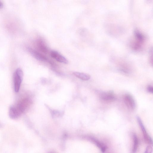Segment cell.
<instances>
[{
	"mask_svg": "<svg viewBox=\"0 0 153 153\" xmlns=\"http://www.w3.org/2000/svg\"><path fill=\"white\" fill-rule=\"evenodd\" d=\"M91 140L102 152H105L107 147L103 143L95 138H91Z\"/></svg>",
	"mask_w": 153,
	"mask_h": 153,
	"instance_id": "cell-10",
	"label": "cell"
},
{
	"mask_svg": "<svg viewBox=\"0 0 153 153\" xmlns=\"http://www.w3.org/2000/svg\"><path fill=\"white\" fill-rule=\"evenodd\" d=\"M37 45L38 49L44 53H47L48 48L45 43L41 39H39L37 41Z\"/></svg>",
	"mask_w": 153,
	"mask_h": 153,
	"instance_id": "cell-9",
	"label": "cell"
},
{
	"mask_svg": "<svg viewBox=\"0 0 153 153\" xmlns=\"http://www.w3.org/2000/svg\"><path fill=\"white\" fill-rule=\"evenodd\" d=\"M50 56L52 58L62 63L67 64L68 63V61L67 58L57 51H51Z\"/></svg>",
	"mask_w": 153,
	"mask_h": 153,
	"instance_id": "cell-4",
	"label": "cell"
},
{
	"mask_svg": "<svg viewBox=\"0 0 153 153\" xmlns=\"http://www.w3.org/2000/svg\"><path fill=\"white\" fill-rule=\"evenodd\" d=\"M30 103L31 102L29 99L24 98L21 101L20 100L15 106L22 114L24 113L26 110L27 108Z\"/></svg>",
	"mask_w": 153,
	"mask_h": 153,
	"instance_id": "cell-1",
	"label": "cell"
},
{
	"mask_svg": "<svg viewBox=\"0 0 153 153\" xmlns=\"http://www.w3.org/2000/svg\"><path fill=\"white\" fill-rule=\"evenodd\" d=\"M100 97L102 100L106 102L114 101L116 99L114 93L112 91L102 92L100 94Z\"/></svg>",
	"mask_w": 153,
	"mask_h": 153,
	"instance_id": "cell-5",
	"label": "cell"
},
{
	"mask_svg": "<svg viewBox=\"0 0 153 153\" xmlns=\"http://www.w3.org/2000/svg\"><path fill=\"white\" fill-rule=\"evenodd\" d=\"M2 127V125L1 123H0V128H1Z\"/></svg>",
	"mask_w": 153,
	"mask_h": 153,
	"instance_id": "cell-16",
	"label": "cell"
},
{
	"mask_svg": "<svg viewBox=\"0 0 153 153\" xmlns=\"http://www.w3.org/2000/svg\"><path fill=\"white\" fill-rule=\"evenodd\" d=\"M148 91L150 93L152 94L153 93V88L152 86L151 85H149L147 88Z\"/></svg>",
	"mask_w": 153,
	"mask_h": 153,
	"instance_id": "cell-14",
	"label": "cell"
},
{
	"mask_svg": "<svg viewBox=\"0 0 153 153\" xmlns=\"http://www.w3.org/2000/svg\"><path fill=\"white\" fill-rule=\"evenodd\" d=\"M28 50L31 55L37 60L43 62L48 61V59L46 57L38 51L30 48Z\"/></svg>",
	"mask_w": 153,
	"mask_h": 153,
	"instance_id": "cell-6",
	"label": "cell"
},
{
	"mask_svg": "<svg viewBox=\"0 0 153 153\" xmlns=\"http://www.w3.org/2000/svg\"><path fill=\"white\" fill-rule=\"evenodd\" d=\"M3 3L1 1H0V9L3 8Z\"/></svg>",
	"mask_w": 153,
	"mask_h": 153,
	"instance_id": "cell-15",
	"label": "cell"
},
{
	"mask_svg": "<svg viewBox=\"0 0 153 153\" xmlns=\"http://www.w3.org/2000/svg\"><path fill=\"white\" fill-rule=\"evenodd\" d=\"M133 146L132 153H136L139 147V141L138 138L136 134L132 133Z\"/></svg>",
	"mask_w": 153,
	"mask_h": 153,
	"instance_id": "cell-11",
	"label": "cell"
},
{
	"mask_svg": "<svg viewBox=\"0 0 153 153\" xmlns=\"http://www.w3.org/2000/svg\"><path fill=\"white\" fill-rule=\"evenodd\" d=\"M23 78L18 75L15 72L14 75V89L16 93L19 92Z\"/></svg>",
	"mask_w": 153,
	"mask_h": 153,
	"instance_id": "cell-8",
	"label": "cell"
},
{
	"mask_svg": "<svg viewBox=\"0 0 153 153\" xmlns=\"http://www.w3.org/2000/svg\"><path fill=\"white\" fill-rule=\"evenodd\" d=\"M73 74L77 78L83 80H88L91 78V76L89 75L84 73L75 72Z\"/></svg>",
	"mask_w": 153,
	"mask_h": 153,
	"instance_id": "cell-12",
	"label": "cell"
},
{
	"mask_svg": "<svg viewBox=\"0 0 153 153\" xmlns=\"http://www.w3.org/2000/svg\"><path fill=\"white\" fill-rule=\"evenodd\" d=\"M21 114L16 106L12 105L10 106L9 115L10 118L13 119H17L19 117Z\"/></svg>",
	"mask_w": 153,
	"mask_h": 153,
	"instance_id": "cell-7",
	"label": "cell"
},
{
	"mask_svg": "<svg viewBox=\"0 0 153 153\" xmlns=\"http://www.w3.org/2000/svg\"><path fill=\"white\" fill-rule=\"evenodd\" d=\"M152 147L151 146H148L144 152V153H152Z\"/></svg>",
	"mask_w": 153,
	"mask_h": 153,
	"instance_id": "cell-13",
	"label": "cell"
},
{
	"mask_svg": "<svg viewBox=\"0 0 153 153\" xmlns=\"http://www.w3.org/2000/svg\"><path fill=\"white\" fill-rule=\"evenodd\" d=\"M124 103L128 108L133 110L135 108L136 104L133 97L130 95L126 94L123 97Z\"/></svg>",
	"mask_w": 153,
	"mask_h": 153,
	"instance_id": "cell-3",
	"label": "cell"
},
{
	"mask_svg": "<svg viewBox=\"0 0 153 153\" xmlns=\"http://www.w3.org/2000/svg\"><path fill=\"white\" fill-rule=\"evenodd\" d=\"M137 119L138 122L142 131L143 136L145 140L147 142L152 144L153 141L152 139L148 133L145 126L143 124L141 119L139 116L137 117Z\"/></svg>",
	"mask_w": 153,
	"mask_h": 153,
	"instance_id": "cell-2",
	"label": "cell"
}]
</instances>
